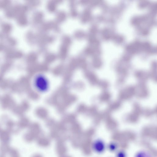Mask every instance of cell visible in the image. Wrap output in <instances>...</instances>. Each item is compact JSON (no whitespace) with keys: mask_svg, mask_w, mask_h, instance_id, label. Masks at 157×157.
<instances>
[{"mask_svg":"<svg viewBox=\"0 0 157 157\" xmlns=\"http://www.w3.org/2000/svg\"><path fill=\"white\" fill-rule=\"evenodd\" d=\"M35 84L36 87L40 91H46L48 87V82L46 78L42 75L37 76L35 78Z\"/></svg>","mask_w":157,"mask_h":157,"instance_id":"6da1fadb","label":"cell"},{"mask_svg":"<svg viewBox=\"0 0 157 157\" xmlns=\"http://www.w3.org/2000/svg\"><path fill=\"white\" fill-rule=\"evenodd\" d=\"M93 147L95 151L98 153L103 152L105 149V143L101 140L96 141L94 144Z\"/></svg>","mask_w":157,"mask_h":157,"instance_id":"7a4b0ae2","label":"cell"},{"mask_svg":"<svg viewBox=\"0 0 157 157\" xmlns=\"http://www.w3.org/2000/svg\"><path fill=\"white\" fill-rule=\"evenodd\" d=\"M135 93V90L133 87H129L123 90L121 93L120 98L126 99L130 98Z\"/></svg>","mask_w":157,"mask_h":157,"instance_id":"3957f363","label":"cell"},{"mask_svg":"<svg viewBox=\"0 0 157 157\" xmlns=\"http://www.w3.org/2000/svg\"><path fill=\"white\" fill-rule=\"evenodd\" d=\"M135 157H151V156L147 151L141 150L136 153Z\"/></svg>","mask_w":157,"mask_h":157,"instance_id":"277c9868","label":"cell"},{"mask_svg":"<svg viewBox=\"0 0 157 157\" xmlns=\"http://www.w3.org/2000/svg\"><path fill=\"white\" fill-rule=\"evenodd\" d=\"M117 157H126V155L124 152L121 151L117 153Z\"/></svg>","mask_w":157,"mask_h":157,"instance_id":"5b68a950","label":"cell"},{"mask_svg":"<svg viewBox=\"0 0 157 157\" xmlns=\"http://www.w3.org/2000/svg\"><path fill=\"white\" fill-rule=\"evenodd\" d=\"M109 148L112 151L115 150V149H116L117 148V146L114 143H112L111 144L109 145Z\"/></svg>","mask_w":157,"mask_h":157,"instance_id":"8992f818","label":"cell"}]
</instances>
